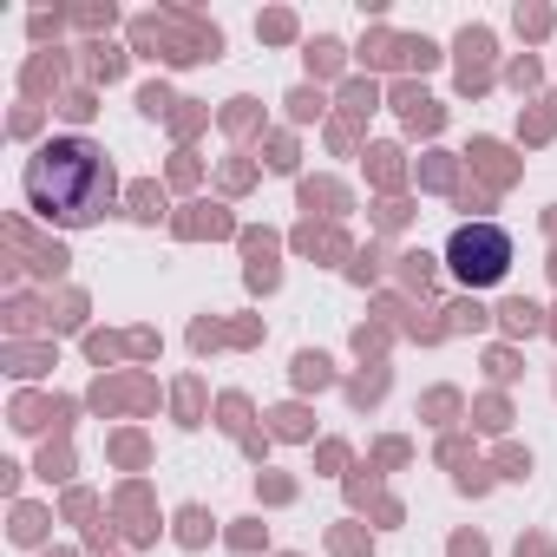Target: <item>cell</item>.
I'll return each instance as SVG.
<instances>
[{
	"label": "cell",
	"mask_w": 557,
	"mask_h": 557,
	"mask_svg": "<svg viewBox=\"0 0 557 557\" xmlns=\"http://www.w3.org/2000/svg\"><path fill=\"white\" fill-rule=\"evenodd\" d=\"M446 269L459 275L466 289H492V283H505V269H511V236L498 223H466L446 243Z\"/></svg>",
	"instance_id": "cell-2"
},
{
	"label": "cell",
	"mask_w": 557,
	"mask_h": 557,
	"mask_svg": "<svg viewBox=\"0 0 557 557\" xmlns=\"http://www.w3.org/2000/svg\"><path fill=\"white\" fill-rule=\"evenodd\" d=\"M27 203L60 223V230H86L106 216L112 203V164L92 138H53L27 158Z\"/></svg>",
	"instance_id": "cell-1"
}]
</instances>
